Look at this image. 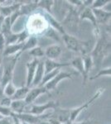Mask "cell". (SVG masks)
I'll list each match as a JSON object with an SVG mask.
<instances>
[{"label":"cell","instance_id":"1","mask_svg":"<svg viewBox=\"0 0 111 124\" xmlns=\"http://www.w3.org/2000/svg\"><path fill=\"white\" fill-rule=\"evenodd\" d=\"M104 30V32L100 31L95 45L90 53L94 65L98 70L100 69L104 59L110 53V25H106Z\"/></svg>","mask_w":111,"mask_h":124},{"label":"cell","instance_id":"2","mask_svg":"<svg viewBox=\"0 0 111 124\" xmlns=\"http://www.w3.org/2000/svg\"><path fill=\"white\" fill-rule=\"evenodd\" d=\"M62 36V40L68 50L76 53H80L81 55L90 54V41H81L74 35L66 32Z\"/></svg>","mask_w":111,"mask_h":124},{"label":"cell","instance_id":"3","mask_svg":"<svg viewBox=\"0 0 111 124\" xmlns=\"http://www.w3.org/2000/svg\"><path fill=\"white\" fill-rule=\"evenodd\" d=\"M21 55H16L14 56L9 57H3L2 61V76L0 79V85L2 88H4V86L9 82L13 81V72L15 66L17 65V62L18 61Z\"/></svg>","mask_w":111,"mask_h":124},{"label":"cell","instance_id":"4","mask_svg":"<svg viewBox=\"0 0 111 124\" xmlns=\"http://www.w3.org/2000/svg\"><path fill=\"white\" fill-rule=\"evenodd\" d=\"M79 12L76 8L68 4L67 13L65 15L64 19L61 21L60 24L63 28L66 30H70L72 32H76L78 29L80 17H79Z\"/></svg>","mask_w":111,"mask_h":124},{"label":"cell","instance_id":"5","mask_svg":"<svg viewBox=\"0 0 111 124\" xmlns=\"http://www.w3.org/2000/svg\"><path fill=\"white\" fill-rule=\"evenodd\" d=\"M60 107L59 101H54L51 100L48 101L46 103H43V104H27L24 113H31V114L36 115V116H40L42 115L44 113V112L46 111L48 109H52L55 110L56 108Z\"/></svg>","mask_w":111,"mask_h":124},{"label":"cell","instance_id":"6","mask_svg":"<svg viewBox=\"0 0 111 124\" xmlns=\"http://www.w3.org/2000/svg\"><path fill=\"white\" fill-rule=\"evenodd\" d=\"M104 89H99L96 93L90 98L89 100H87L85 103H84L82 105L79 106V107L76 108H71L70 109V123H73L75 120L76 119V117H78L79 114L81 113L83 110H85L88 107H90V105L94 103V102L97 100L101 96V94L104 93Z\"/></svg>","mask_w":111,"mask_h":124},{"label":"cell","instance_id":"7","mask_svg":"<svg viewBox=\"0 0 111 124\" xmlns=\"http://www.w3.org/2000/svg\"><path fill=\"white\" fill-rule=\"evenodd\" d=\"M74 75V73H70V72H66V71H61L60 70L57 75H56L51 80H50L49 82L46 84L44 85V88L50 93V91L51 90H55L57 87V85H59V83L63 79H72V75Z\"/></svg>","mask_w":111,"mask_h":124},{"label":"cell","instance_id":"8","mask_svg":"<svg viewBox=\"0 0 111 124\" xmlns=\"http://www.w3.org/2000/svg\"><path fill=\"white\" fill-rule=\"evenodd\" d=\"M79 17H80V20H88L90 23H92L93 27H94V35L96 37H98L100 33V26L97 24V22L95 20L94 15L93 13L92 8L90 7H87L83 8L81 12L79 14Z\"/></svg>","mask_w":111,"mask_h":124},{"label":"cell","instance_id":"9","mask_svg":"<svg viewBox=\"0 0 111 124\" xmlns=\"http://www.w3.org/2000/svg\"><path fill=\"white\" fill-rule=\"evenodd\" d=\"M44 93H48V94H50V93L44 88V86L33 87V88H32V89H30L27 97L25 98L24 100H25L27 104H32L40 95L44 94Z\"/></svg>","mask_w":111,"mask_h":124},{"label":"cell","instance_id":"10","mask_svg":"<svg viewBox=\"0 0 111 124\" xmlns=\"http://www.w3.org/2000/svg\"><path fill=\"white\" fill-rule=\"evenodd\" d=\"M92 11L99 26L108 25L109 22H110V20L111 12L108 11V10H106V9H104V8L92 9Z\"/></svg>","mask_w":111,"mask_h":124},{"label":"cell","instance_id":"11","mask_svg":"<svg viewBox=\"0 0 111 124\" xmlns=\"http://www.w3.org/2000/svg\"><path fill=\"white\" fill-rule=\"evenodd\" d=\"M49 117L56 120L60 123H65L70 122V109L68 108H57L53 112L51 113Z\"/></svg>","mask_w":111,"mask_h":124},{"label":"cell","instance_id":"12","mask_svg":"<svg viewBox=\"0 0 111 124\" xmlns=\"http://www.w3.org/2000/svg\"><path fill=\"white\" fill-rule=\"evenodd\" d=\"M40 60L35 59L33 58V60L30 62L27 63V78H26V86L27 87H31L32 83L33 81V78L35 75V72L37 70V67L38 65Z\"/></svg>","mask_w":111,"mask_h":124},{"label":"cell","instance_id":"13","mask_svg":"<svg viewBox=\"0 0 111 124\" xmlns=\"http://www.w3.org/2000/svg\"><path fill=\"white\" fill-rule=\"evenodd\" d=\"M41 15L46 19V21L47 22V23L49 24L50 26H51V28H53L55 31H57L58 32L60 33L61 35H63V34H65L66 32L65 31V29L63 28V27H62V25L60 24V23H59L51 14L43 11L41 13Z\"/></svg>","mask_w":111,"mask_h":124},{"label":"cell","instance_id":"14","mask_svg":"<svg viewBox=\"0 0 111 124\" xmlns=\"http://www.w3.org/2000/svg\"><path fill=\"white\" fill-rule=\"evenodd\" d=\"M62 52V49L60 46L57 44H54L47 46L44 50V56L46 59L51 60V61H55L60 55Z\"/></svg>","mask_w":111,"mask_h":124},{"label":"cell","instance_id":"15","mask_svg":"<svg viewBox=\"0 0 111 124\" xmlns=\"http://www.w3.org/2000/svg\"><path fill=\"white\" fill-rule=\"evenodd\" d=\"M44 61V70L45 74H47L49 72H51L55 70L61 69L62 67L69 66L70 62H57L56 61H51V60L46 59Z\"/></svg>","mask_w":111,"mask_h":124},{"label":"cell","instance_id":"16","mask_svg":"<svg viewBox=\"0 0 111 124\" xmlns=\"http://www.w3.org/2000/svg\"><path fill=\"white\" fill-rule=\"evenodd\" d=\"M82 58L84 64V77H83V85L86 84L87 79H89V74L90 70L94 66V63H93L92 58L90 56V54H86L84 55H80Z\"/></svg>","mask_w":111,"mask_h":124},{"label":"cell","instance_id":"17","mask_svg":"<svg viewBox=\"0 0 111 124\" xmlns=\"http://www.w3.org/2000/svg\"><path fill=\"white\" fill-rule=\"evenodd\" d=\"M22 5V2H13V3L8 5L1 6L0 8V14L3 16L4 17H10L13 13L19 10L20 7Z\"/></svg>","mask_w":111,"mask_h":124},{"label":"cell","instance_id":"18","mask_svg":"<svg viewBox=\"0 0 111 124\" xmlns=\"http://www.w3.org/2000/svg\"><path fill=\"white\" fill-rule=\"evenodd\" d=\"M23 43H16L6 46L3 52V57L14 56L16 55H21V50Z\"/></svg>","mask_w":111,"mask_h":124},{"label":"cell","instance_id":"19","mask_svg":"<svg viewBox=\"0 0 111 124\" xmlns=\"http://www.w3.org/2000/svg\"><path fill=\"white\" fill-rule=\"evenodd\" d=\"M44 75H45V70H44V61H40L37 67V70H36L35 75H34V78H33V83H32V85L30 88L39 86L42 80V78H43Z\"/></svg>","mask_w":111,"mask_h":124},{"label":"cell","instance_id":"20","mask_svg":"<svg viewBox=\"0 0 111 124\" xmlns=\"http://www.w3.org/2000/svg\"><path fill=\"white\" fill-rule=\"evenodd\" d=\"M27 3H24V2L22 1V5L19 8L20 15H29L33 12L37 8V3L38 1H27Z\"/></svg>","mask_w":111,"mask_h":124},{"label":"cell","instance_id":"21","mask_svg":"<svg viewBox=\"0 0 111 124\" xmlns=\"http://www.w3.org/2000/svg\"><path fill=\"white\" fill-rule=\"evenodd\" d=\"M27 105V104L26 103L25 100H13L11 105H10V108L13 113L19 114V113H24V110H25Z\"/></svg>","mask_w":111,"mask_h":124},{"label":"cell","instance_id":"22","mask_svg":"<svg viewBox=\"0 0 111 124\" xmlns=\"http://www.w3.org/2000/svg\"><path fill=\"white\" fill-rule=\"evenodd\" d=\"M30 90V88L27 86L24 85L20 88H17L16 92L14 93L13 97L11 98L12 100H24L27 97L28 92Z\"/></svg>","mask_w":111,"mask_h":124},{"label":"cell","instance_id":"23","mask_svg":"<svg viewBox=\"0 0 111 124\" xmlns=\"http://www.w3.org/2000/svg\"><path fill=\"white\" fill-rule=\"evenodd\" d=\"M37 42H38V39L36 36H30L26 40L23 44V47L21 50V53L24 52L26 51H30L33 48L37 46Z\"/></svg>","mask_w":111,"mask_h":124},{"label":"cell","instance_id":"24","mask_svg":"<svg viewBox=\"0 0 111 124\" xmlns=\"http://www.w3.org/2000/svg\"><path fill=\"white\" fill-rule=\"evenodd\" d=\"M70 65H71L79 74L82 75V77H84V64L80 55L74 57L70 61Z\"/></svg>","mask_w":111,"mask_h":124},{"label":"cell","instance_id":"25","mask_svg":"<svg viewBox=\"0 0 111 124\" xmlns=\"http://www.w3.org/2000/svg\"><path fill=\"white\" fill-rule=\"evenodd\" d=\"M55 5V1L52 0H41L37 3V8H41L42 11L51 14L52 8Z\"/></svg>","mask_w":111,"mask_h":124},{"label":"cell","instance_id":"26","mask_svg":"<svg viewBox=\"0 0 111 124\" xmlns=\"http://www.w3.org/2000/svg\"><path fill=\"white\" fill-rule=\"evenodd\" d=\"M16 89H17V88L13 85V81L9 82V83L4 86V88H3V95L7 96V97H9V98H12L13 95L14 94V93L16 92Z\"/></svg>","mask_w":111,"mask_h":124},{"label":"cell","instance_id":"27","mask_svg":"<svg viewBox=\"0 0 111 124\" xmlns=\"http://www.w3.org/2000/svg\"><path fill=\"white\" fill-rule=\"evenodd\" d=\"M28 54L30 55H32L33 58L38 60H39V58L45 57L44 56V50L41 46H36L33 48L32 50L28 51Z\"/></svg>","mask_w":111,"mask_h":124},{"label":"cell","instance_id":"28","mask_svg":"<svg viewBox=\"0 0 111 124\" xmlns=\"http://www.w3.org/2000/svg\"><path fill=\"white\" fill-rule=\"evenodd\" d=\"M110 75H111V68L107 67V68H105V69H100L98 70L97 74H95V75L92 77H89V79H90V80H92V79H98V78H100L101 76L110 77Z\"/></svg>","mask_w":111,"mask_h":124},{"label":"cell","instance_id":"29","mask_svg":"<svg viewBox=\"0 0 111 124\" xmlns=\"http://www.w3.org/2000/svg\"><path fill=\"white\" fill-rule=\"evenodd\" d=\"M109 3H110V0H94V1L93 0V3L90 8L92 9H100Z\"/></svg>","mask_w":111,"mask_h":124},{"label":"cell","instance_id":"30","mask_svg":"<svg viewBox=\"0 0 111 124\" xmlns=\"http://www.w3.org/2000/svg\"><path fill=\"white\" fill-rule=\"evenodd\" d=\"M45 36H46L47 37H50V38L56 40L57 41H60V38L57 36V34H56V31L53 28H51V27H49V28L46 30Z\"/></svg>","mask_w":111,"mask_h":124},{"label":"cell","instance_id":"31","mask_svg":"<svg viewBox=\"0 0 111 124\" xmlns=\"http://www.w3.org/2000/svg\"><path fill=\"white\" fill-rule=\"evenodd\" d=\"M13 111L10 108L2 107L0 106V114L3 116V117H11L13 115Z\"/></svg>","mask_w":111,"mask_h":124},{"label":"cell","instance_id":"32","mask_svg":"<svg viewBox=\"0 0 111 124\" xmlns=\"http://www.w3.org/2000/svg\"><path fill=\"white\" fill-rule=\"evenodd\" d=\"M12 101L13 100L11 99V98L3 95V97L0 99V106H2V107H6V108H10Z\"/></svg>","mask_w":111,"mask_h":124},{"label":"cell","instance_id":"33","mask_svg":"<svg viewBox=\"0 0 111 124\" xmlns=\"http://www.w3.org/2000/svg\"><path fill=\"white\" fill-rule=\"evenodd\" d=\"M6 46V41H5V38L3 37V35L0 32V52L2 53L3 55V50Z\"/></svg>","mask_w":111,"mask_h":124},{"label":"cell","instance_id":"34","mask_svg":"<svg viewBox=\"0 0 111 124\" xmlns=\"http://www.w3.org/2000/svg\"><path fill=\"white\" fill-rule=\"evenodd\" d=\"M71 124H98L97 122L94 119H86V120H84L82 122H73Z\"/></svg>","mask_w":111,"mask_h":124},{"label":"cell","instance_id":"35","mask_svg":"<svg viewBox=\"0 0 111 124\" xmlns=\"http://www.w3.org/2000/svg\"><path fill=\"white\" fill-rule=\"evenodd\" d=\"M0 124H13L12 117H3L0 119Z\"/></svg>","mask_w":111,"mask_h":124},{"label":"cell","instance_id":"36","mask_svg":"<svg viewBox=\"0 0 111 124\" xmlns=\"http://www.w3.org/2000/svg\"><path fill=\"white\" fill-rule=\"evenodd\" d=\"M11 117H12V120H13V124H22V122L20 121L17 117H16L15 116L13 115V113Z\"/></svg>","mask_w":111,"mask_h":124},{"label":"cell","instance_id":"37","mask_svg":"<svg viewBox=\"0 0 111 124\" xmlns=\"http://www.w3.org/2000/svg\"><path fill=\"white\" fill-rule=\"evenodd\" d=\"M4 18L5 17H3V16H2L0 14V31H1V28H2V26H3V21H4Z\"/></svg>","mask_w":111,"mask_h":124},{"label":"cell","instance_id":"38","mask_svg":"<svg viewBox=\"0 0 111 124\" xmlns=\"http://www.w3.org/2000/svg\"><path fill=\"white\" fill-rule=\"evenodd\" d=\"M38 124H51V123H49V121H48L47 119H44V120H42Z\"/></svg>","mask_w":111,"mask_h":124},{"label":"cell","instance_id":"39","mask_svg":"<svg viewBox=\"0 0 111 124\" xmlns=\"http://www.w3.org/2000/svg\"><path fill=\"white\" fill-rule=\"evenodd\" d=\"M3 96V89L2 88L1 85H0V99Z\"/></svg>","mask_w":111,"mask_h":124},{"label":"cell","instance_id":"40","mask_svg":"<svg viewBox=\"0 0 111 124\" xmlns=\"http://www.w3.org/2000/svg\"><path fill=\"white\" fill-rule=\"evenodd\" d=\"M72 123H70V122H67V123H61V124H71Z\"/></svg>","mask_w":111,"mask_h":124},{"label":"cell","instance_id":"41","mask_svg":"<svg viewBox=\"0 0 111 124\" xmlns=\"http://www.w3.org/2000/svg\"><path fill=\"white\" fill-rule=\"evenodd\" d=\"M3 116H2L1 114H0V119H2V118H3Z\"/></svg>","mask_w":111,"mask_h":124},{"label":"cell","instance_id":"42","mask_svg":"<svg viewBox=\"0 0 111 124\" xmlns=\"http://www.w3.org/2000/svg\"><path fill=\"white\" fill-rule=\"evenodd\" d=\"M22 124H28V123H23V122H22Z\"/></svg>","mask_w":111,"mask_h":124}]
</instances>
